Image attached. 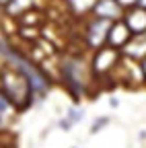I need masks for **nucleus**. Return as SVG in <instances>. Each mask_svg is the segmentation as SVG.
I'll list each match as a JSON object with an SVG mask.
<instances>
[{
	"mask_svg": "<svg viewBox=\"0 0 146 148\" xmlns=\"http://www.w3.org/2000/svg\"><path fill=\"white\" fill-rule=\"evenodd\" d=\"M0 51H2L4 56H8V58L19 66L21 70H23V74L27 76V84H29V90H31V95L35 92L37 95V99H43V95H45V90H47V80H45V76L43 74H39L37 70H35L25 58H21L19 53H14L10 47H6L4 45V41H0Z\"/></svg>",
	"mask_w": 146,
	"mask_h": 148,
	"instance_id": "nucleus-1",
	"label": "nucleus"
},
{
	"mask_svg": "<svg viewBox=\"0 0 146 148\" xmlns=\"http://www.w3.org/2000/svg\"><path fill=\"white\" fill-rule=\"evenodd\" d=\"M84 117V113H82V109H76V107H72V109H68V113H66V117L60 121V127L64 130V132H68V130L72 127V125H76L80 119Z\"/></svg>",
	"mask_w": 146,
	"mask_h": 148,
	"instance_id": "nucleus-2",
	"label": "nucleus"
},
{
	"mask_svg": "<svg viewBox=\"0 0 146 148\" xmlns=\"http://www.w3.org/2000/svg\"><path fill=\"white\" fill-rule=\"evenodd\" d=\"M97 12L101 16H115L117 14V6L113 4V0H101L97 4Z\"/></svg>",
	"mask_w": 146,
	"mask_h": 148,
	"instance_id": "nucleus-3",
	"label": "nucleus"
},
{
	"mask_svg": "<svg viewBox=\"0 0 146 148\" xmlns=\"http://www.w3.org/2000/svg\"><path fill=\"white\" fill-rule=\"evenodd\" d=\"M107 123H109V117H99V119H95V121H93V125H90V134L101 132V130H103Z\"/></svg>",
	"mask_w": 146,
	"mask_h": 148,
	"instance_id": "nucleus-4",
	"label": "nucleus"
},
{
	"mask_svg": "<svg viewBox=\"0 0 146 148\" xmlns=\"http://www.w3.org/2000/svg\"><path fill=\"white\" fill-rule=\"evenodd\" d=\"M6 111H8V101L0 95V123H2V119H4V115H6Z\"/></svg>",
	"mask_w": 146,
	"mask_h": 148,
	"instance_id": "nucleus-5",
	"label": "nucleus"
},
{
	"mask_svg": "<svg viewBox=\"0 0 146 148\" xmlns=\"http://www.w3.org/2000/svg\"><path fill=\"white\" fill-rule=\"evenodd\" d=\"M74 148H76V146H74Z\"/></svg>",
	"mask_w": 146,
	"mask_h": 148,
	"instance_id": "nucleus-6",
	"label": "nucleus"
}]
</instances>
